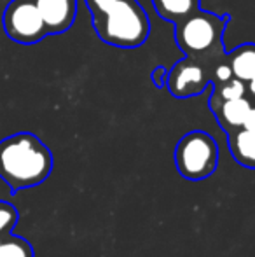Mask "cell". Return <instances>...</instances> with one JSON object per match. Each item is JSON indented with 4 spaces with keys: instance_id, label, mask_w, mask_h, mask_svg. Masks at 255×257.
Returning <instances> with one entry per match:
<instances>
[{
    "instance_id": "obj_4",
    "label": "cell",
    "mask_w": 255,
    "mask_h": 257,
    "mask_svg": "<svg viewBox=\"0 0 255 257\" xmlns=\"http://www.w3.org/2000/svg\"><path fill=\"white\" fill-rule=\"evenodd\" d=\"M175 165L184 179L204 180L217 170L218 146L211 135L201 130L189 132L178 140Z\"/></svg>"
},
{
    "instance_id": "obj_1",
    "label": "cell",
    "mask_w": 255,
    "mask_h": 257,
    "mask_svg": "<svg viewBox=\"0 0 255 257\" xmlns=\"http://www.w3.org/2000/svg\"><path fill=\"white\" fill-rule=\"evenodd\" d=\"M53 172V154L37 135L20 132L0 140V179L11 193L35 187Z\"/></svg>"
},
{
    "instance_id": "obj_8",
    "label": "cell",
    "mask_w": 255,
    "mask_h": 257,
    "mask_svg": "<svg viewBox=\"0 0 255 257\" xmlns=\"http://www.w3.org/2000/svg\"><path fill=\"white\" fill-rule=\"evenodd\" d=\"M227 63L232 70V77L239 79L241 82H250L255 79V44L246 42L238 48H234L231 53L225 54Z\"/></svg>"
},
{
    "instance_id": "obj_17",
    "label": "cell",
    "mask_w": 255,
    "mask_h": 257,
    "mask_svg": "<svg viewBox=\"0 0 255 257\" xmlns=\"http://www.w3.org/2000/svg\"><path fill=\"white\" fill-rule=\"evenodd\" d=\"M246 93L252 96V100H255V79H252L250 82H246Z\"/></svg>"
},
{
    "instance_id": "obj_13",
    "label": "cell",
    "mask_w": 255,
    "mask_h": 257,
    "mask_svg": "<svg viewBox=\"0 0 255 257\" xmlns=\"http://www.w3.org/2000/svg\"><path fill=\"white\" fill-rule=\"evenodd\" d=\"M20 213L11 203L7 201H0V236L13 233V229L16 227Z\"/></svg>"
},
{
    "instance_id": "obj_6",
    "label": "cell",
    "mask_w": 255,
    "mask_h": 257,
    "mask_svg": "<svg viewBox=\"0 0 255 257\" xmlns=\"http://www.w3.org/2000/svg\"><path fill=\"white\" fill-rule=\"evenodd\" d=\"M211 82V67L197 58L185 56L168 70L166 86L175 98H192Z\"/></svg>"
},
{
    "instance_id": "obj_14",
    "label": "cell",
    "mask_w": 255,
    "mask_h": 257,
    "mask_svg": "<svg viewBox=\"0 0 255 257\" xmlns=\"http://www.w3.org/2000/svg\"><path fill=\"white\" fill-rule=\"evenodd\" d=\"M232 79V70L227 63V58H222V60L215 61L213 67H211V82L213 84H220V82H225Z\"/></svg>"
},
{
    "instance_id": "obj_18",
    "label": "cell",
    "mask_w": 255,
    "mask_h": 257,
    "mask_svg": "<svg viewBox=\"0 0 255 257\" xmlns=\"http://www.w3.org/2000/svg\"><path fill=\"white\" fill-rule=\"evenodd\" d=\"M0 240H2V236H0Z\"/></svg>"
},
{
    "instance_id": "obj_9",
    "label": "cell",
    "mask_w": 255,
    "mask_h": 257,
    "mask_svg": "<svg viewBox=\"0 0 255 257\" xmlns=\"http://www.w3.org/2000/svg\"><path fill=\"white\" fill-rule=\"evenodd\" d=\"M229 151L238 165L255 168V132L239 128L227 135Z\"/></svg>"
},
{
    "instance_id": "obj_7",
    "label": "cell",
    "mask_w": 255,
    "mask_h": 257,
    "mask_svg": "<svg viewBox=\"0 0 255 257\" xmlns=\"http://www.w3.org/2000/svg\"><path fill=\"white\" fill-rule=\"evenodd\" d=\"M250 107H252V100L246 98V96L210 105L211 112H213V115L217 117L220 128L224 130L227 135L236 132V130L243 128V122H245Z\"/></svg>"
},
{
    "instance_id": "obj_16",
    "label": "cell",
    "mask_w": 255,
    "mask_h": 257,
    "mask_svg": "<svg viewBox=\"0 0 255 257\" xmlns=\"http://www.w3.org/2000/svg\"><path fill=\"white\" fill-rule=\"evenodd\" d=\"M243 128L255 132V105L253 103H252V107H250L248 114H246V119H245V122H243Z\"/></svg>"
},
{
    "instance_id": "obj_15",
    "label": "cell",
    "mask_w": 255,
    "mask_h": 257,
    "mask_svg": "<svg viewBox=\"0 0 255 257\" xmlns=\"http://www.w3.org/2000/svg\"><path fill=\"white\" fill-rule=\"evenodd\" d=\"M166 79H168V70L164 67H156L152 72V81L156 88H163L166 86Z\"/></svg>"
},
{
    "instance_id": "obj_5",
    "label": "cell",
    "mask_w": 255,
    "mask_h": 257,
    "mask_svg": "<svg viewBox=\"0 0 255 257\" xmlns=\"http://www.w3.org/2000/svg\"><path fill=\"white\" fill-rule=\"evenodd\" d=\"M4 32L11 41L34 46L49 35L35 0H11L2 14Z\"/></svg>"
},
{
    "instance_id": "obj_10",
    "label": "cell",
    "mask_w": 255,
    "mask_h": 257,
    "mask_svg": "<svg viewBox=\"0 0 255 257\" xmlns=\"http://www.w3.org/2000/svg\"><path fill=\"white\" fill-rule=\"evenodd\" d=\"M152 6L164 21L178 23L199 9V0H152Z\"/></svg>"
},
{
    "instance_id": "obj_2",
    "label": "cell",
    "mask_w": 255,
    "mask_h": 257,
    "mask_svg": "<svg viewBox=\"0 0 255 257\" xmlns=\"http://www.w3.org/2000/svg\"><path fill=\"white\" fill-rule=\"evenodd\" d=\"M100 41L119 49L145 44L150 21L136 0H84Z\"/></svg>"
},
{
    "instance_id": "obj_3",
    "label": "cell",
    "mask_w": 255,
    "mask_h": 257,
    "mask_svg": "<svg viewBox=\"0 0 255 257\" xmlns=\"http://www.w3.org/2000/svg\"><path fill=\"white\" fill-rule=\"evenodd\" d=\"M229 23V16H217L203 9L175 23V41L185 56L197 58L210 67L225 56L222 37Z\"/></svg>"
},
{
    "instance_id": "obj_12",
    "label": "cell",
    "mask_w": 255,
    "mask_h": 257,
    "mask_svg": "<svg viewBox=\"0 0 255 257\" xmlns=\"http://www.w3.org/2000/svg\"><path fill=\"white\" fill-rule=\"evenodd\" d=\"M0 257H35V252L28 240L9 233L0 240Z\"/></svg>"
},
{
    "instance_id": "obj_11",
    "label": "cell",
    "mask_w": 255,
    "mask_h": 257,
    "mask_svg": "<svg viewBox=\"0 0 255 257\" xmlns=\"http://www.w3.org/2000/svg\"><path fill=\"white\" fill-rule=\"evenodd\" d=\"M241 96H246V84L239 81V79L232 77L225 82H220V84H213V89H211L210 95V105L225 102V100L241 98Z\"/></svg>"
}]
</instances>
